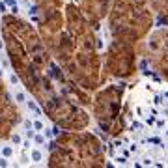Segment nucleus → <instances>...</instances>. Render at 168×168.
Returning <instances> with one entry per match:
<instances>
[{
    "label": "nucleus",
    "instance_id": "423d86ee",
    "mask_svg": "<svg viewBox=\"0 0 168 168\" xmlns=\"http://www.w3.org/2000/svg\"><path fill=\"white\" fill-rule=\"evenodd\" d=\"M142 2L150 4L157 13H159L161 22H168V0H142Z\"/></svg>",
    "mask_w": 168,
    "mask_h": 168
},
{
    "label": "nucleus",
    "instance_id": "f03ea898",
    "mask_svg": "<svg viewBox=\"0 0 168 168\" xmlns=\"http://www.w3.org/2000/svg\"><path fill=\"white\" fill-rule=\"evenodd\" d=\"M58 142L49 140L47 150L52 153V164H107L105 163V146L94 134H58Z\"/></svg>",
    "mask_w": 168,
    "mask_h": 168
},
{
    "label": "nucleus",
    "instance_id": "4468645a",
    "mask_svg": "<svg viewBox=\"0 0 168 168\" xmlns=\"http://www.w3.org/2000/svg\"><path fill=\"white\" fill-rule=\"evenodd\" d=\"M13 95H15V99H17V103H19V105L26 103V95L22 94V92H13Z\"/></svg>",
    "mask_w": 168,
    "mask_h": 168
},
{
    "label": "nucleus",
    "instance_id": "2eb2a0df",
    "mask_svg": "<svg viewBox=\"0 0 168 168\" xmlns=\"http://www.w3.org/2000/svg\"><path fill=\"white\" fill-rule=\"evenodd\" d=\"M8 78H9V82L13 84V86H15V84H19V77H17L15 73H9V75H8Z\"/></svg>",
    "mask_w": 168,
    "mask_h": 168
},
{
    "label": "nucleus",
    "instance_id": "9d476101",
    "mask_svg": "<svg viewBox=\"0 0 168 168\" xmlns=\"http://www.w3.org/2000/svg\"><path fill=\"white\" fill-rule=\"evenodd\" d=\"M26 105H28V108H30L32 112H36V116H41V114H43V112H41V108H39L36 103H34V101H26Z\"/></svg>",
    "mask_w": 168,
    "mask_h": 168
},
{
    "label": "nucleus",
    "instance_id": "f257e3e1",
    "mask_svg": "<svg viewBox=\"0 0 168 168\" xmlns=\"http://www.w3.org/2000/svg\"><path fill=\"white\" fill-rule=\"evenodd\" d=\"M107 150L112 166H168V86L138 84L127 103L125 127Z\"/></svg>",
    "mask_w": 168,
    "mask_h": 168
},
{
    "label": "nucleus",
    "instance_id": "6ab92c4d",
    "mask_svg": "<svg viewBox=\"0 0 168 168\" xmlns=\"http://www.w3.org/2000/svg\"><path fill=\"white\" fill-rule=\"evenodd\" d=\"M6 11H8V4L2 0V2H0V13H6Z\"/></svg>",
    "mask_w": 168,
    "mask_h": 168
},
{
    "label": "nucleus",
    "instance_id": "7ed1b4c3",
    "mask_svg": "<svg viewBox=\"0 0 168 168\" xmlns=\"http://www.w3.org/2000/svg\"><path fill=\"white\" fill-rule=\"evenodd\" d=\"M153 17L140 0H114L110 9V32L116 39L137 43L151 28Z\"/></svg>",
    "mask_w": 168,
    "mask_h": 168
},
{
    "label": "nucleus",
    "instance_id": "a211bd4d",
    "mask_svg": "<svg viewBox=\"0 0 168 168\" xmlns=\"http://www.w3.org/2000/svg\"><path fill=\"white\" fill-rule=\"evenodd\" d=\"M30 140H32V138H26V140H22V144H21V148L25 150V151H26V150H30V146H32V144H30Z\"/></svg>",
    "mask_w": 168,
    "mask_h": 168
},
{
    "label": "nucleus",
    "instance_id": "ddd939ff",
    "mask_svg": "<svg viewBox=\"0 0 168 168\" xmlns=\"http://www.w3.org/2000/svg\"><path fill=\"white\" fill-rule=\"evenodd\" d=\"M34 129H36L38 133H43V129H45V123L38 118V120H34Z\"/></svg>",
    "mask_w": 168,
    "mask_h": 168
},
{
    "label": "nucleus",
    "instance_id": "f3484780",
    "mask_svg": "<svg viewBox=\"0 0 168 168\" xmlns=\"http://www.w3.org/2000/svg\"><path fill=\"white\" fill-rule=\"evenodd\" d=\"M0 166H2V168H8V166H11V164H9V161H8V157H4V155L0 157Z\"/></svg>",
    "mask_w": 168,
    "mask_h": 168
},
{
    "label": "nucleus",
    "instance_id": "412c9836",
    "mask_svg": "<svg viewBox=\"0 0 168 168\" xmlns=\"http://www.w3.org/2000/svg\"><path fill=\"white\" fill-rule=\"evenodd\" d=\"M2 75H4V71H2V69H0V77H2Z\"/></svg>",
    "mask_w": 168,
    "mask_h": 168
},
{
    "label": "nucleus",
    "instance_id": "39448f33",
    "mask_svg": "<svg viewBox=\"0 0 168 168\" xmlns=\"http://www.w3.org/2000/svg\"><path fill=\"white\" fill-rule=\"evenodd\" d=\"M121 90H123V84L120 88H116V84H110V88L101 92L95 99V116H97L99 125L105 129V133L114 134V137H118L121 133V129L116 127V116H118Z\"/></svg>",
    "mask_w": 168,
    "mask_h": 168
},
{
    "label": "nucleus",
    "instance_id": "dca6fc26",
    "mask_svg": "<svg viewBox=\"0 0 168 168\" xmlns=\"http://www.w3.org/2000/svg\"><path fill=\"white\" fill-rule=\"evenodd\" d=\"M22 127H25V129H34V121L32 120H22Z\"/></svg>",
    "mask_w": 168,
    "mask_h": 168
},
{
    "label": "nucleus",
    "instance_id": "1a4fd4ad",
    "mask_svg": "<svg viewBox=\"0 0 168 168\" xmlns=\"http://www.w3.org/2000/svg\"><path fill=\"white\" fill-rule=\"evenodd\" d=\"M47 137H45V134L43 133H36V137H34V144H36V146H45V144H47Z\"/></svg>",
    "mask_w": 168,
    "mask_h": 168
},
{
    "label": "nucleus",
    "instance_id": "6e6552de",
    "mask_svg": "<svg viewBox=\"0 0 168 168\" xmlns=\"http://www.w3.org/2000/svg\"><path fill=\"white\" fill-rule=\"evenodd\" d=\"M30 159H32V161H36V163H41V161H43V151H41L39 148L30 150Z\"/></svg>",
    "mask_w": 168,
    "mask_h": 168
},
{
    "label": "nucleus",
    "instance_id": "9b49d317",
    "mask_svg": "<svg viewBox=\"0 0 168 168\" xmlns=\"http://www.w3.org/2000/svg\"><path fill=\"white\" fill-rule=\"evenodd\" d=\"M4 2H6L8 8L11 9V13H19V4L15 2V0H4Z\"/></svg>",
    "mask_w": 168,
    "mask_h": 168
},
{
    "label": "nucleus",
    "instance_id": "0eeeda50",
    "mask_svg": "<svg viewBox=\"0 0 168 168\" xmlns=\"http://www.w3.org/2000/svg\"><path fill=\"white\" fill-rule=\"evenodd\" d=\"M0 153H2L4 157H8V159H9V157H13V155H15V150H13V144H4L2 148H0Z\"/></svg>",
    "mask_w": 168,
    "mask_h": 168
},
{
    "label": "nucleus",
    "instance_id": "aec40b11",
    "mask_svg": "<svg viewBox=\"0 0 168 168\" xmlns=\"http://www.w3.org/2000/svg\"><path fill=\"white\" fill-rule=\"evenodd\" d=\"M4 49V43H2V39H0V51H2Z\"/></svg>",
    "mask_w": 168,
    "mask_h": 168
},
{
    "label": "nucleus",
    "instance_id": "20e7f679",
    "mask_svg": "<svg viewBox=\"0 0 168 168\" xmlns=\"http://www.w3.org/2000/svg\"><path fill=\"white\" fill-rule=\"evenodd\" d=\"M142 65L150 67L153 78H168V30H157L146 45Z\"/></svg>",
    "mask_w": 168,
    "mask_h": 168
},
{
    "label": "nucleus",
    "instance_id": "f8f14e48",
    "mask_svg": "<svg viewBox=\"0 0 168 168\" xmlns=\"http://www.w3.org/2000/svg\"><path fill=\"white\" fill-rule=\"evenodd\" d=\"M9 140H11V144H13V146H21V144H22V137H21L19 133H13Z\"/></svg>",
    "mask_w": 168,
    "mask_h": 168
}]
</instances>
